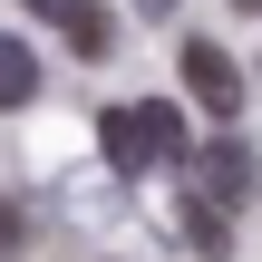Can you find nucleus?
<instances>
[{
	"label": "nucleus",
	"mask_w": 262,
	"mask_h": 262,
	"mask_svg": "<svg viewBox=\"0 0 262 262\" xmlns=\"http://www.w3.org/2000/svg\"><path fill=\"white\" fill-rule=\"evenodd\" d=\"M97 146H107L117 185H136V175H156V165H185V156H194L185 107H165V97H117V107H97Z\"/></svg>",
	"instance_id": "nucleus-1"
},
{
	"label": "nucleus",
	"mask_w": 262,
	"mask_h": 262,
	"mask_svg": "<svg viewBox=\"0 0 262 262\" xmlns=\"http://www.w3.org/2000/svg\"><path fill=\"white\" fill-rule=\"evenodd\" d=\"M185 185H194L204 204H224V214H243V204L262 194V156L243 146V136H214V146H194V156H185Z\"/></svg>",
	"instance_id": "nucleus-2"
},
{
	"label": "nucleus",
	"mask_w": 262,
	"mask_h": 262,
	"mask_svg": "<svg viewBox=\"0 0 262 262\" xmlns=\"http://www.w3.org/2000/svg\"><path fill=\"white\" fill-rule=\"evenodd\" d=\"M185 97L204 117H243V68L224 58V39H185Z\"/></svg>",
	"instance_id": "nucleus-3"
},
{
	"label": "nucleus",
	"mask_w": 262,
	"mask_h": 262,
	"mask_svg": "<svg viewBox=\"0 0 262 262\" xmlns=\"http://www.w3.org/2000/svg\"><path fill=\"white\" fill-rule=\"evenodd\" d=\"M49 19H58V39H68V58H88V68H97V58L117 49V10H107V0H58Z\"/></svg>",
	"instance_id": "nucleus-4"
},
{
	"label": "nucleus",
	"mask_w": 262,
	"mask_h": 262,
	"mask_svg": "<svg viewBox=\"0 0 262 262\" xmlns=\"http://www.w3.org/2000/svg\"><path fill=\"white\" fill-rule=\"evenodd\" d=\"M29 97H39V58H29V39L0 29V107H29Z\"/></svg>",
	"instance_id": "nucleus-5"
},
{
	"label": "nucleus",
	"mask_w": 262,
	"mask_h": 262,
	"mask_svg": "<svg viewBox=\"0 0 262 262\" xmlns=\"http://www.w3.org/2000/svg\"><path fill=\"white\" fill-rule=\"evenodd\" d=\"M185 243H194V253H224V243H233V214H224V204H204L194 185H185Z\"/></svg>",
	"instance_id": "nucleus-6"
},
{
	"label": "nucleus",
	"mask_w": 262,
	"mask_h": 262,
	"mask_svg": "<svg viewBox=\"0 0 262 262\" xmlns=\"http://www.w3.org/2000/svg\"><path fill=\"white\" fill-rule=\"evenodd\" d=\"M19 253V214H10V204H0V262Z\"/></svg>",
	"instance_id": "nucleus-7"
},
{
	"label": "nucleus",
	"mask_w": 262,
	"mask_h": 262,
	"mask_svg": "<svg viewBox=\"0 0 262 262\" xmlns=\"http://www.w3.org/2000/svg\"><path fill=\"white\" fill-rule=\"evenodd\" d=\"M136 10H146V19H165V10H175V0H136Z\"/></svg>",
	"instance_id": "nucleus-8"
},
{
	"label": "nucleus",
	"mask_w": 262,
	"mask_h": 262,
	"mask_svg": "<svg viewBox=\"0 0 262 262\" xmlns=\"http://www.w3.org/2000/svg\"><path fill=\"white\" fill-rule=\"evenodd\" d=\"M29 10H58V0H29Z\"/></svg>",
	"instance_id": "nucleus-9"
}]
</instances>
